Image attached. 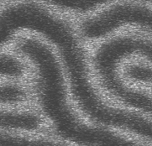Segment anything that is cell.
I'll return each instance as SVG.
<instances>
[{
	"label": "cell",
	"instance_id": "7a4b0ae2",
	"mask_svg": "<svg viewBox=\"0 0 152 146\" xmlns=\"http://www.w3.org/2000/svg\"><path fill=\"white\" fill-rule=\"evenodd\" d=\"M140 55L151 59V42L136 35H122L100 45L93 55V68L106 92L127 107L151 113L150 93L127 86L121 77L120 66L129 57Z\"/></svg>",
	"mask_w": 152,
	"mask_h": 146
},
{
	"label": "cell",
	"instance_id": "9c48e42d",
	"mask_svg": "<svg viewBox=\"0 0 152 146\" xmlns=\"http://www.w3.org/2000/svg\"><path fill=\"white\" fill-rule=\"evenodd\" d=\"M146 1H150V0H146Z\"/></svg>",
	"mask_w": 152,
	"mask_h": 146
},
{
	"label": "cell",
	"instance_id": "ba28073f",
	"mask_svg": "<svg viewBox=\"0 0 152 146\" xmlns=\"http://www.w3.org/2000/svg\"><path fill=\"white\" fill-rule=\"evenodd\" d=\"M3 1H4V0H0V4H1V3H2Z\"/></svg>",
	"mask_w": 152,
	"mask_h": 146
},
{
	"label": "cell",
	"instance_id": "6da1fadb",
	"mask_svg": "<svg viewBox=\"0 0 152 146\" xmlns=\"http://www.w3.org/2000/svg\"><path fill=\"white\" fill-rule=\"evenodd\" d=\"M16 48L34 68L37 101L58 136L77 146H144L79 118L69 104L59 61L48 45L35 37H23L18 40Z\"/></svg>",
	"mask_w": 152,
	"mask_h": 146
},
{
	"label": "cell",
	"instance_id": "52a82bcc",
	"mask_svg": "<svg viewBox=\"0 0 152 146\" xmlns=\"http://www.w3.org/2000/svg\"><path fill=\"white\" fill-rule=\"evenodd\" d=\"M26 99L25 89L15 84H0V103L15 104Z\"/></svg>",
	"mask_w": 152,
	"mask_h": 146
},
{
	"label": "cell",
	"instance_id": "8992f818",
	"mask_svg": "<svg viewBox=\"0 0 152 146\" xmlns=\"http://www.w3.org/2000/svg\"><path fill=\"white\" fill-rule=\"evenodd\" d=\"M124 76L134 82L150 84L151 82V68L150 65L127 64L124 67Z\"/></svg>",
	"mask_w": 152,
	"mask_h": 146
},
{
	"label": "cell",
	"instance_id": "3957f363",
	"mask_svg": "<svg viewBox=\"0 0 152 146\" xmlns=\"http://www.w3.org/2000/svg\"><path fill=\"white\" fill-rule=\"evenodd\" d=\"M126 25L150 30L151 28V9L133 3L114 4L83 21L80 25V33L85 39L93 40L103 38Z\"/></svg>",
	"mask_w": 152,
	"mask_h": 146
},
{
	"label": "cell",
	"instance_id": "5b68a950",
	"mask_svg": "<svg viewBox=\"0 0 152 146\" xmlns=\"http://www.w3.org/2000/svg\"><path fill=\"white\" fill-rule=\"evenodd\" d=\"M57 8L77 13H87L113 0H44Z\"/></svg>",
	"mask_w": 152,
	"mask_h": 146
},
{
	"label": "cell",
	"instance_id": "277c9868",
	"mask_svg": "<svg viewBox=\"0 0 152 146\" xmlns=\"http://www.w3.org/2000/svg\"><path fill=\"white\" fill-rule=\"evenodd\" d=\"M42 125V119L32 112L10 111L0 108V128L13 130L35 131Z\"/></svg>",
	"mask_w": 152,
	"mask_h": 146
}]
</instances>
